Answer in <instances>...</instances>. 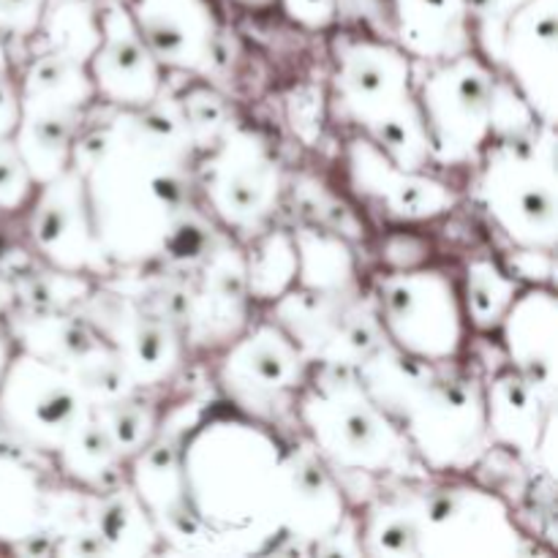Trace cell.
<instances>
[{"label": "cell", "mask_w": 558, "mask_h": 558, "mask_svg": "<svg viewBox=\"0 0 558 558\" xmlns=\"http://www.w3.org/2000/svg\"><path fill=\"white\" fill-rule=\"evenodd\" d=\"M109 109L104 123L85 120L71 167L114 270L153 267L169 229L194 205L199 153L169 87L145 109Z\"/></svg>", "instance_id": "6da1fadb"}, {"label": "cell", "mask_w": 558, "mask_h": 558, "mask_svg": "<svg viewBox=\"0 0 558 558\" xmlns=\"http://www.w3.org/2000/svg\"><path fill=\"white\" fill-rule=\"evenodd\" d=\"M283 452L270 425L232 407L194 420L180 447V480L199 543L210 550L259 554L281 539Z\"/></svg>", "instance_id": "7a4b0ae2"}, {"label": "cell", "mask_w": 558, "mask_h": 558, "mask_svg": "<svg viewBox=\"0 0 558 558\" xmlns=\"http://www.w3.org/2000/svg\"><path fill=\"white\" fill-rule=\"evenodd\" d=\"M357 376L430 474L472 472L494 447L483 379L456 360L407 357L381 343L357 365Z\"/></svg>", "instance_id": "3957f363"}, {"label": "cell", "mask_w": 558, "mask_h": 558, "mask_svg": "<svg viewBox=\"0 0 558 558\" xmlns=\"http://www.w3.org/2000/svg\"><path fill=\"white\" fill-rule=\"evenodd\" d=\"M294 420L332 469L347 499L354 480L363 483L371 499L387 480L434 477L396 420L365 390L357 368L314 365L294 407Z\"/></svg>", "instance_id": "277c9868"}, {"label": "cell", "mask_w": 558, "mask_h": 558, "mask_svg": "<svg viewBox=\"0 0 558 558\" xmlns=\"http://www.w3.org/2000/svg\"><path fill=\"white\" fill-rule=\"evenodd\" d=\"M477 196L490 221L518 248L556 251L558 174L556 125H543L485 145Z\"/></svg>", "instance_id": "5b68a950"}, {"label": "cell", "mask_w": 558, "mask_h": 558, "mask_svg": "<svg viewBox=\"0 0 558 558\" xmlns=\"http://www.w3.org/2000/svg\"><path fill=\"white\" fill-rule=\"evenodd\" d=\"M417 65H423V71L414 69V96L423 112L434 163H477L490 142L496 69L474 49L458 58Z\"/></svg>", "instance_id": "8992f818"}, {"label": "cell", "mask_w": 558, "mask_h": 558, "mask_svg": "<svg viewBox=\"0 0 558 558\" xmlns=\"http://www.w3.org/2000/svg\"><path fill=\"white\" fill-rule=\"evenodd\" d=\"M196 189L218 227L251 240L276 216L283 191L281 163L254 129L234 120L210 150L196 156Z\"/></svg>", "instance_id": "52a82bcc"}, {"label": "cell", "mask_w": 558, "mask_h": 558, "mask_svg": "<svg viewBox=\"0 0 558 558\" xmlns=\"http://www.w3.org/2000/svg\"><path fill=\"white\" fill-rule=\"evenodd\" d=\"M311 368L314 365L287 330L276 319H265L229 343L218 368V387L245 417L278 428L294 420Z\"/></svg>", "instance_id": "ba28073f"}, {"label": "cell", "mask_w": 558, "mask_h": 558, "mask_svg": "<svg viewBox=\"0 0 558 558\" xmlns=\"http://www.w3.org/2000/svg\"><path fill=\"white\" fill-rule=\"evenodd\" d=\"M374 298L390 347L417 360H458L466 314L450 276L425 265L390 270L379 278Z\"/></svg>", "instance_id": "9c48e42d"}, {"label": "cell", "mask_w": 558, "mask_h": 558, "mask_svg": "<svg viewBox=\"0 0 558 558\" xmlns=\"http://www.w3.org/2000/svg\"><path fill=\"white\" fill-rule=\"evenodd\" d=\"M420 556H518L523 532L496 490L480 485L417 483Z\"/></svg>", "instance_id": "30bf717a"}, {"label": "cell", "mask_w": 558, "mask_h": 558, "mask_svg": "<svg viewBox=\"0 0 558 558\" xmlns=\"http://www.w3.org/2000/svg\"><path fill=\"white\" fill-rule=\"evenodd\" d=\"M87 414L90 403L69 371L16 349L0 379V430L11 447L54 458Z\"/></svg>", "instance_id": "8fae6325"}, {"label": "cell", "mask_w": 558, "mask_h": 558, "mask_svg": "<svg viewBox=\"0 0 558 558\" xmlns=\"http://www.w3.org/2000/svg\"><path fill=\"white\" fill-rule=\"evenodd\" d=\"M332 107L343 120L360 125L365 136L417 107V63L392 38L341 33L332 41Z\"/></svg>", "instance_id": "7c38bea8"}, {"label": "cell", "mask_w": 558, "mask_h": 558, "mask_svg": "<svg viewBox=\"0 0 558 558\" xmlns=\"http://www.w3.org/2000/svg\"><path fill=\"white\" fill-rule=\"evenodd\" d=\"M311 365L357 368L387 343L374 294H319L292 287L272 303V316Z\"/></svg>", "instance_id": "4fadbf2b"}, {"label": "cell", "mask_w": 558, "mask_h": 558, "mask_svg": "<svg viewBox=\"0 0 558 558\" xmlns=\"http://www.w3.org/2000/svg\"><path fill=\"white\" fill-rule=\"evenodd\" d=\"M76 314L123 360L136 390H156L183 368V330L129 294L98 281Z\"/></svg>", "instance_id": "5bb4252c"}, {"label": "cell", "mask_w": 558, "mask_h": 558, "mask_svg": "<svg viewBox=\"0 0 558 558\" xmlns=\"http://www.w3.org/2000/svg\"><path fill=\"white\" fill-rule=\"evenodd\" d=\"M36 452L0 447V543L14 548L36 534L58 537L90 518V490L60 485Z\"/></svg>", "instance_id": "9a60e30c"}, {"label": "cell", "mask_w": 558, "mask_h": 558, "mask_svg": "<svg viewBox=\"0 0 558 558\" xmlns=\"http://www.w3.org/2000/svg\"><path fill=\"white\" fill-rule=\"evenodd\" d=\"M27 232L36 256L47 265L82 272L98 281L114 272V265L96 234L82 174L74 167L38 185L31 202Z\"/></svg>", "instance_id": "2e32d148"}, {"label": "cell", "mask_w": 558, "mask_h": 558, "mask_svg": "<svg viewBox=\"0 0 558 558\" xmlns=\"http://www.w3.org/2000/svg\"><path fill=\"white\" fill-rule=\"evenodd\" d=\"M129 11L163 71L210 82L227 65L223 31L210 0H131Z\"/></svg>", "instance_id": "e0dca14e"}, {"label": "cell", "mask_w": 558, "mask_h": 558, "mask_svg": "<svg viewBox=\"0 0 558 558\" xmlns=\"http://www.w3.org/2000/svg\"><path fill=\"white\" fill-rule=\"evenodd\" d=\"M349 499L308 439L283 452L281 539L272 554H314L349 515Z\"/></svg>", "instance_id": "ac0fdd59"}, {"label": "cell", "mask_w": 558, "mask_h": 558, "mask_svg": "<svg viewBox=\"0 0 558 558\" xmlns=\"http://www.w3.org/2000/svg\"><path fill=\"white\" fill-rule=\"evenodd\" d=\"M183 283L189 289L185 343L202 349L229 347L248 327L245 256L234 234L223 232Z\"/></svg>", "instance_id": "d6986e66"}, {"label": "cell", "mask_w": 558, "mask_h": 558, "mask_svg": "<svg viewBox=\"0 0 558 558\" xmlns=\"http://www.w3.org/2000/svg\"><path fill=\"white\" fill-rule=\"evenodd\" d=\"M96 98L114 109H145L163 90V69L131 20L129 5L109 0L101 5V41L87 60Z\"/></svg>", "instance_id": "ffe728a7"}, {"label": "cell", "mask_w": 558, "mask_h": 558, "mask_svg": "<svg viewBox=\"0 0 558 558\" xmlns=\"http://www.w3.org/2000/svg\"><path fill=\"white\" fill-rule=\"evenodd\" d=\"M499 69L539 123L558 120V0H526L507 20Z\"/></svg>", "instance_id": "44dd1931"}, {"label": "cell", "mask_w": 558, "mask_h": 558, "mask_svg": "<svg viewBox=\"0 0 558 558\" xmlns=\"http://www.w3.org/2000/svg\"><path fill=\"white\" fill-rule=\"evenodd\" d=\"M349 183L360 199L398 221H430L458 205V194L428 172H407L396 167L368 136H354L347 145Z\"/></svg>", "instance_id": "7402d4cb"}, {"label": "cell", "mask_w": 558, "mask_h": 558, "mask_svg": "<svg viewBox=\"0 0 558 558\" xmlns=\"http://www.w3.org/2000/svg\"><path fill=\"white\" fill-rule=\"evenodd\" d=\"M507 363L526 376L548 407L558 390V298L554 287L521 289L499 325Z\"/></svg>", "instance_id": "603a6c76"}, {"label": "cell", "mask_w": 558, "mask_h": 558, "mask_svg": "<svg viewBox=\"0 0 558 558\" xmlns=\"http://www.w3.org/2000/svg\"><path fill=\"white\" fill-rule=\"evenodd\" d=\"M483 396L485 423L496 450L512 452L523 463L537 461V447L556 407H548L532 381L512 365L483 379Z\"/></svg>", "instance_id": "cb8c5ba5"}, {"label": "cell", "mask_w": 558, "mask_h": 558, "mask_svg": "<svg viewBox=\"0 0 558 558\" xmlns=\"http://www.w3.org/2000/svg\"><path fill=\"white\" fill-rule=\"evenodd\" d=\"M392 41L417 63H436L469 52V0H390Z\"/></svg>", "instance_id": "d4e9b609"}, {"label": "cell", "mask_w": 558, "mask_h": 558, "mask_svg": "<svg viewBox=\"0 0 558 558\" xmlns=\"http://www.w3.org/2000/svg\"><path fill=\"white\" fill-rule=\"evenodd\" d=\"M11 338L20 352L69 368L71 363L101 343V336L76 311H22L5 316Z\"/></svg>", "instance_id": "484cf974"}, {"label": "cell", "mask_w": 558, "mask_h": 558, "mask_svg": "<svg viewBox=\"0 0 558 558\" xmlns=\"http://www.w3.org/2000/svg\"><path fill=\"white\" fill-rule=\"evenodd\" d=\"M87 112L74 109H22L14 129V142L31 169L36 185L49 183L71 167L76 136Z\"/></svg>", "instance_id": "4316f807"}, {"label": "cell", "mask_w": 558, "mask_h": 558, "mask_svg": "<svg viewBox=\"0 0 558 558\" xmlns=\"http://www.w3.org/2000/svg\"><path fill=\"white\" fill-rule=\"evenodd\" d=\"M87 65L58 49H41L27 63L20 80V112L22 109H74L87 112L96 104Z\"/></svg>", "instance_id": "83f0119b"}, {"label": "cell", "mask_w": 558, "mask_h": 558, "mask_svg": "<svg viewBox=\"0 0 558 558\" xmlns=\"http://www.w3.org/2000/svg\"><path fill=\"white\" fill-rule=\"evenodd\" d=\"M298 248V281L294 287L319 294L363 292L357 278V259L349 240L316 223L292 232Z\"/></svg>", "instance_id": "f1b7e54d"}, {"label": "cell", "mask_w": 558, "mask_h": 558, "mask_svg": "<svg viewBox=\"0 0 558 558\" xmlns=\"http://www.w3.org/2000/svg\"><path fill=\"white\" fill-rule=\"evenodd\" d=\"M90 518L112 556H147L161 545V534L129 480L101 494L90 490Z\"/></svg>", "instance_id": "f546056e"}, {"label": "cell", "mask_w": 558, "mask_h": 558, "mask_svg": "<svg viewBox=\"0 0 558 558\" xmlns=\"http://www.w3.org/2000/svg\"><path fill=\"white\" fill-rule=\"evenodd\" d=\"M52 461L60 477L74 483L76 488L93 490V494H101V490L112 488V485L123 483L125 480V461L120 458V452L114 450L107 430H104L101 425H98V420L93 417V409L90 414L71 430L69 439H65L63 447L54 452Z\"/></svg>", "instance_id": "4dcf8cb0"}, {"label": "cell", "mask_w": 558, "mask_h": 558, "mask_svg": "<svg viewBox=\"0 0 558 558\" xmlns=\"http://www.w3.org/2000/svg\"><path fill=\"white\" fill-rule=\"evenodd\" d=\"M243 256L251 303H276L298 281V248L289 229L267 227L251 238Z\"/></svg>", "instance_id": "1f68e13d"}, {"label": "cell", "mask_w": 558, "mask_h": 558, "mask_svg": "<svg viewBox=\"0 0 558 558\" xmlns=\"http://www.w3.org/2000/svg\"><path fill=\"white\" fill-rule=\"evenodd\" d=\"M36 36L44 49L87 63L101 41V0H47Z\"/></svg>", "instance_id": "d6a6232c"}, {"label": "cell", "mask_w": 558, "mask_h": 558, "mask_svg": "<svg viewBox=\"0 0 558 558\" xmlns=\"http://www.w3.org/2000/svg\"><path fill=\"white\" fill-rule=\"evenodd\" d=\"M521 289L523 283L512 278L499 262L477 256L466 267V289H463L461 298L466 322L477 332L499 330L501 319H505Z\"/></svg>", "instance_id": "836d02e7"}, {"label": "cell", "mask_w": 558, "mask_h": 558, "mask_svg": "<svg viewBox=\"0 0 558 558\" xmlns=\"http://www.w3.org/2000/svg\"><path fill=\"white\" fill-rule=\"evenodd\" d=\"M14 283V308L22 311H76V305L93 292L96 278L82 272L60 270L44 259H33L27 270L11 278Z\"/></svg>", "instance_id": "e575fe53"}, {"label": "cell", "mask_w": 558, "mask_h": 558, "mask_svg": "<svg viewBox=\"0 0 558 558\" xmlns=\"http://www.w3.org/2000/svg\"><path fill=\"white\" fill-rule=\"evenodd\" d=\"M93 417L107 430L114 450L120 452L125 463L150 445V439L158 430V423H161V412L156 409V403L142 398V390L118 398L112 403H104V407H96L93 409Z\"/></svg>", "instance_id": "d590c367"}, {"label": "cell", "mask_w": 558, "mask_h": 558, "mask_svg": "<svg viewBox=\"0 0 558 558\" xmlns=\"http://www.w3.org/2000/svg\"><path fill=\"white\" fill-rule=\"evenodd\" d=\"M65 371L76 381V387L82 390L85 401L90 403V409L104 407V403H112L118 398L136 392V385L129 371H125L123 360L104 341L98 347H93L87 354H82Z\"/></svg>", "instance_id": "8d00e7d4"}, {"label": "cell", "mask_w": 558, "mask_h": 558, "mask_svg": "<svg viewBox=\"0 0 558 558\" xmlns=\"http://www.w3.org/2000/svg\"><path fill=\"white\" fill-rule=\"evenodd\" d=\"M178 104L196 153L210 150L227 134L229 125L238 120L232 104L216 87L207 85V82H196V85L185 87L178 96Z\"/></svg>", "instance_id": "74e56055"}, {"label": "cell", "mask_w": 558, "mask_h": 558, "mask_svg": "<svg viewBox=\"0 0 558 558\" xmlns=\"http://www.w3.org/2000/svg\"><path fill=\"white\" fill-rule=\"evenodd\" d=\"M294 199L303 207L305 216L322 229H330V232L341 234L343 240L354 243V240L365 238L363 218L357 216V210L347 205L338 194H332L327 185H322L316 178L308 174H300L294 180Z\"/></svg>", "instance_id": "f35d334b"}, {"label": "cell", "mask_w": 558, "mask_h": 558, "mask_svg": "<svg viewBox=\"0 0 558 558\" xmlns=\"http://www.w3.org/2000/svg\"><path fill=\"white\" fill-rule=\"evenodd\" d=\"M526 0H469L472 11V36L477 38V52L499 69L501 38H505L507 20L515 14Z\"/></svg>", "instance_id": "ab89813d"}, {"label": "cell", "mask_w": 558, "mask_h": 558, "mask_svg": "<svg viewBox=\"0 0 558 558\" xmlns=\"http://www.w3.org/2000/svg\"><path fill=\"white\" fill-rule=\"evenodd\" d=\"M36 180L16 147L14 136L0 140V210L16 213L27 207L36 196Z\"/></svg>", "instance_id": "60d3db41"}, {"label": "cell", "mask_w": 558, "mask_h": 558, "mask_svg": "<svg viewBox=\"0 0 558 558\" xmlns=\"http://www.w3.org/2000/svg\"><path fill=\"white\" fill-rule=\"evenodd\" d=\"M325 90L314 82H305L292 90L287 101V114L289 123H292L294 134L305 142V145H314L322 136V125H325Z\"/></svg>", "instance_id": "b9f144b4"}, {"label": "cell", "mask_w": 558, "mask_h": 558, "mask_svg": "<svg viewBox=\"0 0 558 558\" xmlns=\"http://www.w3.org/2000/svg\"><path fill=\"white\" fill-rule=\"evenodd\" d=\"M507 272L518 278L521 283H532V287H554L556 281V251L545 248H512L505 259Z\"/></svg>", "instance_id": "7bdbcfd3"}, {"label": "cell", "mask_w": 558, "mask_h": 558, "mask_svg": "<svg viewBox=\"0 0 558 558\" xmlns=\"http://www.w3.org/2000/svg\"><path fill=\"white\" fill-rule=\"evenodd\" d=\"M47 0H0V36H36Z\"/></svg>", "instance_id": "ee69618b"}, {"label": "cell", "mask_w": 558, "mask_h": 558, "mask_svg": "<svg viewBox=\"0 0 558 558\" xmlns=\"http://www.w3.org/2000/svg\"><path fill=\"white\" fill-rule=\"evenodd\" d=\"M283 14L305 31H327L338 22V0H278Z\"/></svg>", "instance_id": "f6af8a7d"}, {"label": "cell", "mask_w": 558, "mask_h": 558, "mask_svg": "<svg viewBox=\"0 0 558 558\" xmlns=\"http://www.w3.org/2000/svg\"><path fill=\"white\" fill-rule=\"evenodd\" d=\"M430 245L425 240L414 238V234H392L387 238L385 248H381V259L387 262L390 270H414L428 262Z\"/></svg>", "instance_id": "bcb514c9"}, {"label": "cell", "mask_w": 558, "mask_h": 558, "mask_svg": "<svg viewBox=\"0 0 558 558\" xmlns=\"http://www.w3.org/2000/svg\"><path fill=\"white\" fill-rule=\"evenodd\" d=\"M16 123H20V82L11 74L9 52L0 36V140L14 134Z\"/></svg>", "instance_id": "7dc6e473"}, {"label": "cell", "mask_w": 558, "mask_h": 558, "mask_svg": "<svg viewBox=\"0 0 558 558\" xmlns=\"http://www.w3.org/2000/svg\"><path fill=\"white\" fill-rule=\"evenodd\" d=\"M14 354H16L14 338H11L9 327H5V319H0V379H3L5 368H9V363Z\"/></svg>", "instance_id": "c3c4849f"}, {"label": "cell", "mask_w": 558, "mask_h": 558, "mask_svg": "<svg viewBox=\"0 0 558 558\" xmlns=\"http://www.w3.org/2000/svg\"><path fill=\"white\" fill-rule=\"evenodd\" d=\"M11 308H14V283L0 272V319H5Z\"/></svg>", "instance_id": "681fc988"}, {"label": "cell", "mask_w": 558, "mask_h": 558, "mask_svg": "<svg viewBox=\"0 0 558 558\" xmlns=\"http://www.w3.org/2000/svg\"><path fill=\"white\" fill-rule=\"evenodd\" d=\"M238 5H243V9H270L276 0H234Z\"/></svg>", "instance_id": "f907efd6"}]
</instances>
